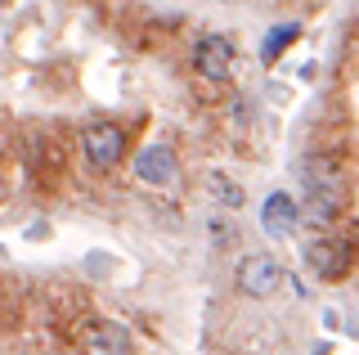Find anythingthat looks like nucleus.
I'll use <instances>...</instances> for the list:
<instances>
[{
  "mask_svg": "<svg viewBox=\"0 0 359 355\" xmlns=\"http://www.w3.org/2000/svg\"><path fill=\"white\" fill-rule=\"evenodd\" d=\"M306 207L314 220H337V212L346 207V180L337 171V162L328 158H310L306 162Z\"/></svg>",
  "mask_w": 359,
  "mask_h": 355,
  "instance_id": "1",
  "label": "nucleus"
},
{
  "mask_svg": "<svg viewBox=\"0 0 359 355\" xmlns=\"http://www.w3.org/2000/svg\"><path fill=\"white\" fill-rule=\"evenodd\" d=\"M81 153H86L90 166L112 171V166L121 162V153H126V130H121L117 121H90L81 130Z\"/></svg>",
  "mask_w": 359,
  "mask_h": 355,
  "instance_id": "2",
  "label": "nucleus"
},
{
  "mask_svg": "<svg viewBox=\"0 0 359 355\" xmlns=\"http://www.w3.org/2000/svg\"><path fill=\"white\" fill-rule=\"evenodd\" d=\"M283 265L274 257H265V252H252V257H243L238 265V288L247 297H274L278 288H283Z\"/></svg>",
  "mask_w": 359,
  "mask_h": 355,
  "instance_id": "3",
  "label": "nucleus"
},
{
  "mask_svg": "<svg viewBox=\"0 0 359 355\" xmlns=\"http://www.w3.org/2000/svg\"><path fill=\"white\" fill-rule=\"evenodd\" d=\"M306 261H310V270L319 274V279H341L346 270H351V243L346 239H314L310 248H306Z\"/></svg>",
  "mask_w": 359,
  "mask_h": 355,
  "instance_id": "4",
  "label": "nucleus"
},
{
  "mask_svg": "<svg viewBox=\"0 0 359 355\" xmlns=\"http://www.w3.org/2000/svg\"><path fill=\"white\" fill-rule=\"evenodd\" d=\"M194 68L207 81H224L233 72V41L229 36H202L194 46Z\"/></svg>",
  "mask_w": 359,
  "mask_h": 355,
  "instance_id": "5",
  "label": "nucleus"
},
{
  "mask_svg": "<svg viewBox=\"0 0 359 355\" xmlns=\"http://www.w3.org/2000/svg\"><path fill=\"white\" fill-rule=\"evenodd\" d=\"M135 175H140L144 185H171L180 175L175 149H171V144H149V149L135 158Z\"/></svg>",
  "mask_w": 359,
  "mask_h": 355,
  "instance_id": "6",
  "label": "nucleus"
},
{
  "mask_svg": "<svg viewBox=\"0 0 359 355\" xmlns=\"http://www.w3.org/2000/svg\"><path fill=\"white\" fill-rule=\"evenodd\" d=\"M81 351L86 355H130V333H126V324H117V319H99V324L86 328Z\"/></svg>",
  "mask_w": 359,
  "mask_h": 355,
  "instance_id": "7",
  "label": "nucleus"
},
{
  "mask_svg": "<svg viewBox=\"0 0 359 355\" xmlns=\"http://www.w3.org/2000/svg\"><path fill=\"white\" fill-rule=\"evenodd\" d=\"M297 203H292L287 194H269L265 198V216H261V225H265V234L269 239H292L297 234Z\"/></svg>",
  "mask_w": 359,
  "mask_h": 355,
  "instance_id": "8",
  "label": "nucleus"
},
{
  "mask_svg": "<svg viewBox=\"0 0 359 355\" xmlns=\"http://www.w3.org/2000/svg\"><path fill=\"white\" fill-rule=\"evenodd\" d=\"M297 36H301V27H297V23H278V27L265 36V46H261V59H265V63H274V59H278V54H283V50H287Z\"/></svg>",
  "mask_w": 359,
  "mask_h": 355,
  "instance_id": "9",
  "label": "nucleus"
},
{
  "mask_svg": "<svg viewBox=\"0 0 359 355\" xmlns=\"http://www.w3.org/2000/svg\"><path fill=\"white\" fill-rule=\"evenodd\" d=\"M207 189L216 194V203H224V207H243V189H238V185H229L224 175H211Z\"/></svg>",
  "mask_w": 359,
  "mask_h": 355,
  "instance_id": "10",
  "label": "nucleus"
}]
</instances>
